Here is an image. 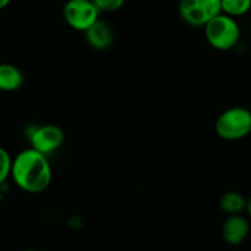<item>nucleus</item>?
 <instances>
[{"instance_id": "nucleus-14", "label": "nucleus", "mask_w": 251, "mask_h": 251, "mask_svg": "<svg viewBox=\"0 0 251 251\" xmlns=\"http://www.w3.org/2000/svg\"><path fill=\"white\" fill-rule=\"evenodd\" d=\"M245 211L248 212V214L250 216V218H251V196L249 197L248 200H246V209H245Z\"/></svg>"}, {"instance_id": "nucleus-12", "label": "nucleus", "mask_w": 251, "mask_h": 251, "mask_svg": "<svg viewBox=\"0 0 251 251\" xmlns=\"http://www.w3.org/2000/svg\"><path fill=\"white\" fill-rule=\"evenodd\" d=\"M11 165H13V158L6 149L0 147V185H3L11 175Z\"/></svg>"}, {"instance_id": "nucleus-11", "label": "nucleus", "mask_w": 251, "mask_h": 251, "mask_svg": "<svg viewBox=\"0 0 251 251\" xmlns=\"http://www.w3.org/2000/svg\"><path fill=\"white\" fill-rule=\"evenodd\" d=\"M251 10V0H222V13L230 18L244 16Z\"/></svg>"}, {"instance_id": "nucleus-8", "label": "nucleus", "mask_w": 251, "mask_h": 251, "mask_svg": "<svg viewBox=\"0 0 251 251\" xmlns=\"http://www.w3.org/2000/svg\"><path fill=\"white\" fill-rule=\"evenodd\" d=\"M84 33H85L86 42L89 43V46L96 50H108L115 41L111 26L100 19Z\"/></svg>"}, {"instance_id": "nucleus-18", "label": "nucleus", "mask_w": 251, "mask_h": 251, "mask_svg": "<svg viewBox=\"0 0 251 251\" xmlns=\"http://www.w3.org/2000/svg\"><path fill=\"white\" fill-rule=\"evenodd\" d=\"M250 33H251V21H250Z\"/></svg>"}, {"instance_id": "nucleus-13", "label": "nucleus", "mask_w": 251, "mask_h": 251, "mask_svg": "<svg viewBox=\"0 0 251 251\" xmlns=\"http://www.w3.org/2000/svg\"><path fill=\"white\" fill-rule=\"evenodd\" d=\"M100 13H113L125 5L126 0H93Z\"/></svg>"}, {"instance_id": "nucleus-1", "label": "nucleus", "mask_w": 251, "mask_h": 251, "mask_svg": "<svg viewBox=\"0 0 251 251\" xmlns=\"http://www.w3.org/2000/svg\"><path fill=\"white\" fill-rule=\"evenodd\" d=\"M11 177L23 191L41 194L52 182V168L48 156L33 148L20 151L13 159Z\"/></svg>"}, {"instance_id": "nucleus-2", "label": "nucleus", "mask_w": 251, "mask_h": 251, "mask_svg": "<svg viewBox=\"0 0 251 251\" xmlns=\"http://www.w3.org/2000/svg\"><path fill=\"white\" fill-rule=\"evenodd\" d=\"M217 136L223 141H239L251 133V111L241 106L226 108L214 125Z\"/></svg>"}, {"instance_id": "nucleus-9", "label": "nucleus", "mask_w": 251, "mask_h": 251, "mask_svg": "<svg viewBox=\"0 0 251 251\" xmlns=\"http://www.w3.org/2000/svg\"><path fill=\"white\" fill-rule=\"evenodd\" d=\"M24 74L20 68L9 63H0V90L11 93L23 86Z\"/></svg>"}, {"instance_id": "nucleus-7", "label": "nucleus", "mask_w": 251, "mask_h": 251, "mask_svg": "<svg viewBox=\"0 0 251 251\" xmlns=\"http://www.w3.org/2000/svg\"><path fill=\"white\" fill-rule=\"evenodd\" d=\"M250 233L249 221L241 214L228 216L222 226V236L228 245L238 246L246 240Z\"/></svg>"}, {"instance_id": "nucleus-17", "label": "nucleus", "mask_w": 251, "mask_h": 251, "mask_svg": "<svg viewBox=\"0 0 251 251\" xmlns=\"http://www.w3.org/2000/svg\"><path fill=\"white\" fill-rule=\"evenodd\" d=\"M1 200H3V195H1V192H0V203H1Z\"/></svg>"}, {"instance_id": "nucleus-16", "label": "nucleus", "mask_w": 251, "mask_h": 251, "mask_svg": "<svg viewBox=\"0 0 251 251\" xmlns=\"http://www.w3.org/2000/svg\"><path fill=\"white\" fill-rule=\"evenodd\" d=\"M24 251H41V250H36V249H27V250H24Z\"/></svg>"}, {"instance_id": "nucleus-4", "label": "nucleus", "mask_w": 251, "mask_h": 251, "mask_svg": "<svg viewBox=\"0 0 251 251\" xmlns=\"http://www.w3.org/2000/svg\"><path fill=\"white\" fill-rule=\"evenodd\" d=\"M178 14L187 25L204 27L222 14V0H178Z\"/></svg>"}, {"instance_id": "nucleus-19", "label": "nucleus", "mask_w": 251, "mask_h": 251, "mask_svg": "<svg viewBox=\"0 0 251 251\" xmlns=\"http://www.w3.org/2000/svg\"><path fill=\"white\" fill-rule=\"evenodd\" d=\"M0 63H1V62H0Z\"/></svg>"}, {"instance_id": "nucleus-3", "label": "nucleus", "mask_w": 251, "mask_h": 251, "mask_svg": "<svg viewBox=\"0 0 251 251\" xmlns=\"http://www.w3.org/2000/svg\"><path fill=\"white\" fill-rule=\"evenodd\" d=\"M204 35L214 50H229L240 40V27L235 19L222 13L204 26Z\"/></svg>"}, {"instance_id": "nucleus-15", "label": "nucleus", "mask_w": 251, "mask_h": 251, "mask_svg": "<svg viewBox=\"0 0 251 251\" xmlns=\"http://www.w3.org/2000/svg\"><path fill=\"white\" fill-rule=\"evenodd\" d=\"M11 0H0V10H3V9H5L6 6L10 4Z\"/></svg>"}, {"instance_id": "nucleus-5", "label": "nucleus", "mask_w": 251, "mask_h": 251, "mask_svg": "<svg viewBox=\"0 0 251 251\" xmlns=\"http://www.w3.org/2000/svg\"><path fill=\"white\" fill-rule=\"evenodd\" d=\"M63 16L73 30L85 32L100 19V10L93 0H68L63 8Z\"/></svg>"}, {"instance_id": "nucleus-10", "label": "nucleus", "mask_w": 251, "mask_h": 251, "mask_svg": "<svg viewBox=\"0 0 251 251\" xmlns=\"http://www.w3.org/2000/svg\"><path fill=\"white\" fill-rule=\"evenodd\" d=\"M219 207L228 216L241 214L246 209V199L236 191H228L219 199Z\"/></svg>"}, {"instance_id": "nucleus-6", "label": "nucleus", "mask_w": 251, "mask_h": 251, "mask_svg": "<svg viewBox=\"0 0 251 251\" xmlns=\"http://www.w3.org/2000/svg\"><path fill=\"white\" fill-rule=\"evenodd\" d=\"M28 138H30L31 148L48 156L63 146L66 134L59 126L43 125L35 127L28 134Z\"/></svg>"}]
</instances>
